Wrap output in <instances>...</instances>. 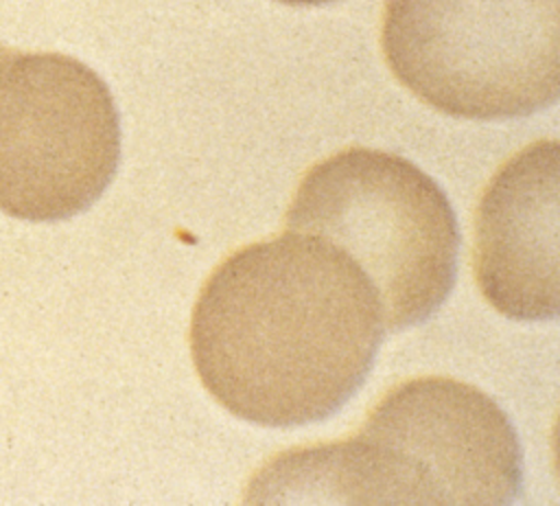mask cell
Segmentation results:
<instances>
[{"label":"cell","instance_id":"obj_1","mask_svg":"<svg viewBox=\"0 0 560 506\" xmlns=\"http://www.w3.org/2000/svg\"><path fill=\"white\" fill-rule=\"evenodd\" d=\"M383 329L359 265L319 237L287 230L236 250L208 276L190 353L228 412L293 427L330 416L361 388Z\"/></svg>","mask_w":560,"mask_h":506},{"label":"cell","instance_id":"obj_2","mask_svg":"<svg viewBox=\"0 0 560 506\" xmlns=\"http://www.w3.org/2000/svg\"><path fill=\"white\" fill-rule=\"evenodd\" d=\"M521 447L505 412L448 377L392 388L348 440L289 451L254 480L249 502L508 504Z\"/></svg>","mask_w":560,"mask_h":506},{"label":"cell","instance_id":"obj_3","mask_svg":"<svg viewBox=\"0 0 560 506\" xmlns=\"http://www.w3.org/2000/svg\"><path fill=\"white\" fill-rule=\"evenodd\" d=\"M284 223L337 245L359 265L389 331L424 322L453 287L455 212L442 188L396 153L352 147L311 166Z\"/></svg>","mask_w":560,"mask_h":506},{"label":"cell","instance_id":"obj_4","mask_svg":"<svg viewBox=\"0 0 560 506\" xmlns=\"http://www.w3.org/2000/svg\"><path fill=\"white\" fill-rule=\"evenodd\" d=\"M392 74L438 112L518 118L560 96V0H385Z\"/></svg>","mask_w":560,"mask_h":506},{"label":"cell","instance_id":"obj_5","mask_svg":"<svg viewBox=\"0 0 560 506\" xmlns=\"http://www.w3.org/2000/svg\"><path fill=\"white\" fill-rule=\"evenodd\" d=\"M120 158V120L105 81L61 53L0 44V210L61 221L90 208Z\"/></svg>","mask_w":560,"mask_h":506},{"label":"cell","instance_id":"obj_6","mask_svg":"<svg viewBox=\"0 0 560 506\" xmlns=\"http://www.w3.org/2000/svg\"><path fill=\"white\" fill-rule=\"evenodd\" d=\"M558 140H538L512 156L479 199L475 276L483 298L508 318L558 315Z\"/></svg>","mask_w":560,"mask_h":506},{"label":"cell","instance_id":"obj_7","mask_svg":"<svg viewBox=\"0 0 560 506\" xmlns=\"http://www.w3.org/2000/svg\"><path fill=\"white\" fill-rule=\"evenodd\" d=\"M282 4H293V7H315V4H328V2H337V0H276Z\"/></svg>","mask_w":560,"mask_h":506}]
</instances>
